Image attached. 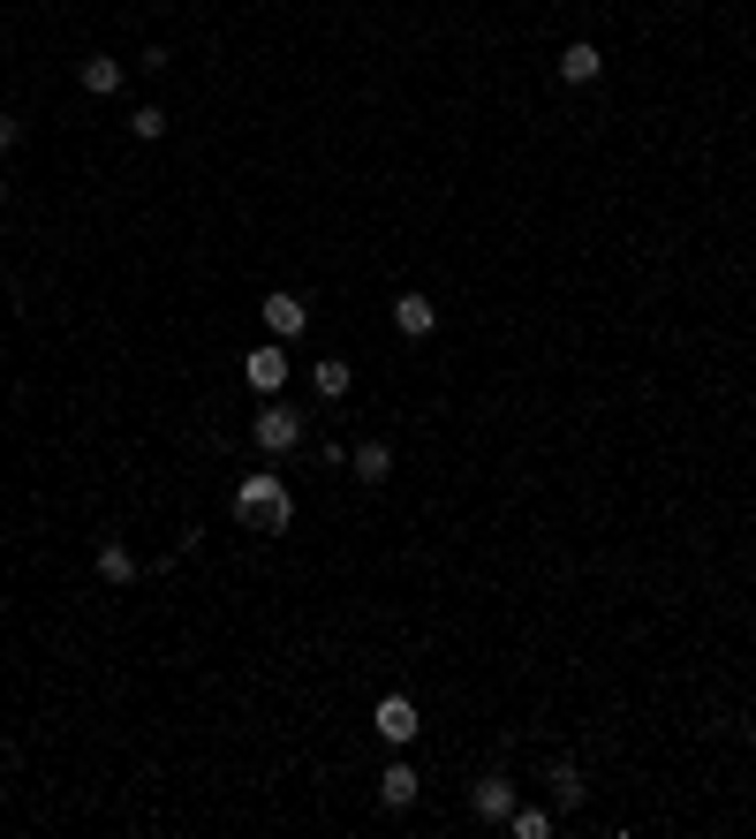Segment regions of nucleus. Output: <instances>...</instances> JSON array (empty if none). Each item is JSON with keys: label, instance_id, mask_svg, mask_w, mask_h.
Here are the masks:
<instances>
[{"label": "nucleus", "instance_id": "1", "mask_svg": "<svg viewBox=\"0 0 756 839\" xmlns=\"http://www.w3.org/2000/svg\"><path fill=\"white\" fill-rule=\"evenodd\" d=\"M235 514H243L251 530H265V538H280V530L295 522V500H288V484H280L273 469H257V477L235 484Z\"/></svg>", "mask_w": 756, "mask_h": 839}, {"label": "nucleus", "instance_id": "2", "mask_svg": "<svg viewBox=\"0 0 756 839\" xmlns=\"http://www.w3.org/2000/svg\"><path fill=\"white\" fill-rule=\"evenodd\" d=\"M295 439H303V417H295V409H280V401L257 409V447H265V454H288Z\"/></svg>", "mask_w": 756, "mask_h": 839}, {"label": "nucleus", "instance_id": "3", "mask_svg": "<svg viewBox=\"0 0 756 839\" xmlns=\"http://www.w3.org/2000/svg\"><path fill=\"white\" fill-rule=\"evenodd\" d=\"M378 741H394V749H401V741H417V704H409V696H378Z\"/></svg>", "mask_w": 756, "mask_h": 839}, {"label": "nucleus", "instance_id": "4", "mask_svg": "<svg viewBox=\"0 0 756 839\" xmlns=\"http://www.w3.org/2000/svg\"><path fill=\"white\" fill-rule=\"evenodd\" d=\"M243 378H251V393H280L288 356H280V348H251V356H243Z\"/></svg>", "mask_w": 756, "mask_h": 839}, {"label": "nucleus", "instance_id": "5", "mask_svg": "<svg viewBox=\"0 0 756 839\" xmlns=\"http://www.w3.org/2000/svg\"><path fill=\"white\" fill-rule=\"evenodd\" d=\"M597 69H605V53H597L590 39L560 45V84H597Z\"/></svg>", "mask_w": 756, "mask_h": 839}, {"label": "nucleus", "instance_id": "6", "mask_svg": "<svg viewBox=\"0 0 756 839\" xmlns=\"http://www.w3.org/2000/svg\"><path fill=\"white\" fill-rule=\"evenodd\" d=\"M417 795H423V779L409 764H386V771H378V801H386V809H409Z\"/></svg>", "mask_w": 756, "mask_h": 839}, {"label": "nucleus", "instance_id": "7", "mask_svg": "<svg viewBox=\"0 0 756 839\" xmlns=\"http://www.w3.org/2000/svg\"><path fill=\"white\" fill-rule=\"evenodd\" d=\"M394 326H401L409 340H423L431 326H439V303H431V295H401V303H394Z\"/></svg>", "mask_w": 756, "mask_h": 839}, {"label": "nucleus", "instance_id": "8", "mask_svg": "<svg viewBox=\"0 0 756 839\" xmlns=\"http://www.w3.org/2000/svg\"><path fill=\"white\" fill-rule=\"evenodd\" d=\"M469 809H477V817H492V825H507V817H514V787H507V779H477Z\"/></svg>", "mask_w": 756, "mask_h": 839}, {"label": "nucleus", "instance_id": "9", "mask_svg": "<svg viewBox=\"0 0 756 839\" xmlns=\"http://www.w3.org/2000/svg\"><path fill=\"white\" fill-rule=\"evenodd\" d=\"M303 318H310V310H303V295H265V326H273L280 340L303 334Z\"/></svg>", "mask_w": 756, "mask_h": 839}, {"label": "nucleus", "instance_id": "10", "mask_svg": "<svg viewBox=\"0 0 756 839\" xmlns=\"http://www.w3.org/2000/svg\"><path fill=\"white\" fill-rule=\"evenodd\" d=\"M76 76H84V91H99V99H106V91H122V61H106V53H91V61L76 69Z\"/></svg>", "mask_w": 756, "mask_h": 839}, {"label": "nucleus", "instance_id": "11", "mask_svg": "<svg viewBox=\"0 0 756 839\" xmlns=\"http://www.w3.org/2000/svg\"><path fill=\"white\" fill-rule=\"evenodd\" d=\"M99 575H106V583H136V552L106 545V552H99Z\"/></svg>", "mask_w": 756, "mask_h": 839}, {"label": "nucleus", "instance_id": "12", "mask_svg": "<svg viewBox=\"0 0 756 839\" xmlns=\"http://www.w3.org/2000/svg\"><path fill=\"white\" fill-rule=\"evenodd\" d=\"M507 825H514V839H545L552 832V809H522V801H514V817H507Z\"/></svg>", "mask_w": 756, "mask_h": 839}, {"label": "nucleus", "instance_id": "13", "mask_svg": "<svg viewBox=\"0 0 756 839\" xmlns=\"http://www.w3.org/2000/svg\"><path fill=\"white\" fill-rule=\"evenodd\" d=\"M386 469H394V454H386V447H356V477H364V484H378V477H386Z\"/></svg>", "mask_w": 756, "mask_h": 839}, {"label": "nucleus", "instance_id": "14", "mask_svg": "<svg viewBox=\"0 0 756 839\" xmlns=\"http://www.w3.org/2000/svg\"><path fill=\"white\" fill-rule=\"evenodd\" d=\"M348 386H356V371H348V364H318V393H326V401H340Z\"/></svg>", "mask_w": 756, "mask_h": 839}, {"label": "nucleus", "instance_id": "15", "mask_svg": "<svg viewBox=\"0 0 756 839\" xmlns=\"http://www.w3.org/2000/svg\"><path fill=\"white\" fill-rule=\"evenodd\" d=\"M552 801H560V809H575V801H583V779H575L568 764H552Z\"/></svg>", "mask_w": 756, "mask_h": 839}, {"label": "nucleus", "instance_id": "16", "mask_svg": "<svg viewBox=\"0 0 756 839\" xmlns=\"http://www.w3.org/2000/svg\"><path fill=\"white\" fill-rule=\"evenodd\" d=\"M129 129L152 144V136H167V114H160V106H136V122H129Z\"/></svg>", "mask_w": 756, "mask_h": 839}, {"label": "nucleus", "instance_id": "17", "mask_svg": "<svg viewBox=\"0 0 756 839\" xmlns=\"http://www.w3.org/2000/svg\"><path fill=\"white\" fill-rule=\"evenodd\" d=\"M8 144H16V122H8V114H0V152H8Z\"/></svg>", "mask_w": 756, "mask_h": 839}, {"label": "nucleus", "instance_id": "18", "mask_svg": "<svg viewBox=\"0 0 756 839\" xmlns=\"http://www.w3.org/2000/svg\"><path fill=\"white\" fill-rule=\"evenodd\" d=\"M0 205H8V182H0Z\"/></svg>", "mask_w": 756, "mask_h": 839}]
</instances>
